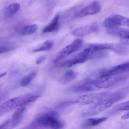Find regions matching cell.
<instances>
[{"label": "cell", "instance_id": "1", "mask_svg": "<svg viewBox=\"0 0 129 129\" xmlns=\"http://www.w3.org/2000/svg\"><path fill=\"white\" fill-rule=\"evenodd\" d=\"M39 95L25 94L10 99L0 105V117L21 106H27L37 100Z\"/></svg>", "mask_w": 129, "mask_h": 129}, {"label": "cell", "instance_id": "2", "mask_svg": "<svg viewBox=\"0 0 129 129\" xmlns=\"http://www.w3.org/2000/svg\"><path fill=\"white\" fill-rule=\"evenodd\" d=\"M32 126H39L53 129H60L64 126V122L59 118L57 112L52 110H48L40 114Z\"/></svg>", "mask_w": 129, "mask_h": 129}, {"label": "cell", "instance_id": "3", "mask_svg": "<svg viewBox=\"0 0 129 129\" xmlns=\"http://www.w3.org/2000/svg\"><path fill=\"white\" fill-rule=\"evenodd\" d=\"M94 53V52L87 46L81 52L61 63L60 66L62 68H70L78 64L84 63L88 59L92 58Z\"/></svg>", "mask_w": 129, "mask_h": 129}, {"label": "cell", "instance_id": "4", "mask_svg": "<svg viewBox=\"0 0 129 129\" xmlns=\"http://www.w3.org/2000/svg\"><path fill=\"white\" fill-rule=\"evenodd\" d=\"M124 78L123 74L113 75L100 76L93 80L94 84L99 89L111 87L121 81Z\"/></svg>", "mask_w": 129, "mask_h": 129}, {"label": "cell", "instance_id": "5", "mask_svg": "<svg viewBox=\"0 0 129 129\" xmlns=\"http://www.w3.org/2000/svg\"><path fill=\"white\" fill-rule=\"evenodd\" d=\"M111 92L92 93L80 96L75 101V103L81 105L94 104L110 97Z\"/></svg>", "mask_w": 129, "mask_h": 129}, {"label": "cell", "instance_id": "6", "mask_svg": "<svg viewBox=\"0 0 129 129\" xmlns=\"http://www.w3.org/2000/svg\"><path fill=\"white\" fill-rule=\"evenodd\" d=\"M111 95L109 98L93 104V105L83 114L84 117L94 116L111 107L115 103Z\"/></svg>", "mask_w": 129, "mask_h": 129}, {"label": "cell", "instance_id": "7", "mask_svg": "<svg viewBox=\"0 0 129 129\" xmlns=\"http://www.w3.org/2000/svg\"><path fill=\"white\" fill-rule=\"evenodd\" d=\"M103 25L109 29L118 28L120 25L128 27L129 19L120 15H114L106 19L103 23Z\"/></svg>", "mask_w": 129, "mask_h": 129}, {"label": "cell", "instance_id": "8", "mask_svg": "<svg viewBox=\"0 0 129 129\" xmlns=\"http://www.w3.org/2000/svg\"><path fill=\"white\" fill-rule=\"evenodd\" d=\"M83 43V41L82 39L80 38L75 39L72 44L66 47L59 52L54 59V62H57L77 51L82 46Z\"/></svg>", "mask_w": 129, "mask_h": 129}, {"label": "cell", "instance_id": "9", "mask_svg": "<svg viewBox=\"0 0 129 129\" xmlns=\"http://www.w3.org/2000/svg\"><path fill=\"white\" fill-rule=\"evenodd\" d=\"M129 70V62H127L116 66L109 69L103 70L101 72L100 76L121 74L128 72Z\"/></svg>", "mask_w": 129, "mask_h": 129}, {"label": "cell", "instance_id": "10", "mask_svg": "<svg viewBox=\"0 0 129 129\" xmlns=\"http://www.w3.org/2000/svg\"><path fill=\"white\" fill-rule=\"evenodd\" d=\"M99 31L98 25L96 23L78 28L73 30L71 34L77 37H83Z\"/></svg>", "mask_w": 129, "mask_h": 129}, {"label": "cell", "instance_id": "11", "mask_svg": "<svg viewBox=\"0 0 129 129\" xmlns=\"http://www.w3.org/2000/svg\"><path fill=\"white\" fill-rule=\"evenodd\" d=\"M101 10L100 4L97 1H94L89 6L82 9L77 15L78 18L91 15H96L100 12Z\"/></svg>", "mask_w": 129, "mask_h": 129}, {"label": "cell", "instance_id": "12", "mask_svg": "<svg viewBox=\"0 0 129 129\" xmlns=\"http://www.w3.org/2000/svg\"><path fill=\"white\" fill-rule=\"evenodd\" d=\"M98 89L95 85L93 80L89 79L78 84L73 88L75 92H90L97 90Z\"/></svg>", "mask_w": 129, "mask_h": 129}, {"label": "cell", "instance_id": "13", "mask_svg": "<svg viewBox=\"0 0 129 129\" xmlns=\"http://www.w3.org/2000/svg\"><path fill=\"white\" fill-rule=\"evenodd\" d=\"M26 110V106L23 105L17 108L12 115V127H15L21 122Z\"/></svg>", "mask_w": 129, "mask_h": 129}, {"label": "cell", "instance_id": "14", "mask_svg": "<svg viewBox=\"0 0 129 129\" xmlns=\"http://www.w3.org/2000/svg\"><path fill=\"white\" fill-rule=\"evenodd\" d=\"M77 76V74L75 72L72 70H68L66 72L62 75L59 80V81L62 84H68L74 80Z\"/></svg>", "mask_w": 129, "mask_h": 129}, {"label": "cell", "instance_id": "15", "mask_svg": "<svg viewBox=\"0 0 129 129\" xmlns=\"http://www.w3.org/2000/svg\"><path fill=\"white\" fill-rule=\"evenodd\" d=\"M59 18V15L58 14L56 15L50 23L44 28L43 30V32L51 33L57 30L58 28Z\"/></svg>", "mask_w": 129, "mask_h": 129}, {"label": "cell", "instance_id": "16", "mask_svg": "<svg viewBox=\"0 0 129 129\" xmlns=\"http://www.w3.org/2000/svg\"><path fill=\"white\" fill-rule=\"evenodd\" d=\"M107 118L106 117L88 118L84 123L83 126L89 127L96 126L106 120Z\"/></svg>", "mask_w": 129, "mask_h": 129}, {"label": "cell", "instance_id": "17", "mask_svg": "<svg viewBox=\"0 0 129 129\" xmlns=\"http://www.w3.org/2000/svg\"><path fill=\"white\" fill-rule=\"evenodd\" d=\"M20 8L19 4L15 3L8 6L5 10V14L7 17H10L15 14Z\"/></svg>", "mask_w": 129, "mask_h": 129}, {"label": "cell", "instance_id": "18", "mask_svg": "<svg viewBox=\"0 0 129 129\" xmlns=\"http://www.w3.org/2000/svg\"><path fill=\"white\" fill-rule=\"evenodd\" d=\"M110 34L117 35L121 38H129V31L128 29L124 28H114L110 29Z\"/></svg>", "mask_w": 129, "mask_h": 129}, {"label": "cell", "instance_id": "19", "mask_svg": "<svg viewBox=\"0 0 129 129\" xmlns=\"http://www.w3.org/2000/svg\"><path fill=\"white\" fill-rule=\"evenodd\" d=\"M53 45V42L51 40H47L45 41L42 45L38 48H36L33 50L34 53L45 52L50 50Z\"/></svg>", "mask_w": 129, "mask_h": 129}, {"label": "cell", "instance_id": "20", "mask_svg": "<svg viewBox=\"0 0 129 129\" xmlns=\"http://www.w3.org/2000/svg\"><path fill=\"white\" fill-rule=\"evenodd\" d=\"M38 26L36 24L28 25L24 27L20 31V34L22 35H28L34 33L37 30Z\"/></svg>", "mask_w": 129, "mask_h": 129}, {"label": "cell", "instance_id": "21", "mask_svg": "<svg viewBox=\"0 0 129 129\" xmlns=\"http://www.w3.org/2000/svg\"><path fill=\"white\" fill-rule=\"evenodd\" d=\"M37 75V71H34L23 78L20 83L21 86L22 87H25L28 85L30 82L34 79Z\"/></svg>", "mask_w": 129, "mask_h": 129}, {"label": "cell", "instance_id": "22", "mask_svg": "<svg viewBox=\"0 0 129 129\" xmlns=\"http://www.w3.org/2000/svg\"><path fill=\"white\" fill-rule=\"evenodd\" d=\"M129 101H127L119 104L115 108L116 111H128L129 110Z\"/></svg>", "mask_w": 129, "mask_h": 129}, {"label": "cell", "instance_id": "23", "mask_svg": "<svg viewBox=\"0 0 129 129\" xmlns=\"http://www.w3.org/2000/svg\"><path fill=\"white\" fill-rule=\"evenodd\" d=\"M12 50V48L9 47L0 46V54L5 53L11 51Z\"/></svg>", "mask_w": 129, "mask_h": 129}, {"label": "cell", "instance_id": "24", "mask_svg": "<svg viewBox=\"0 0 129 129\" xmlns=\"http://www.w3.org/2000/svg\"><path fill=\"white\" fill-rule=\"evenodd\" d=\"M46 56H40L36 60V64L38 65L42 64L46 59Z\"/></svg>", "mask_w": 129, "mask_h": 129}, {"label": "cell", "instance_id": "25", "mask_svg": "<svg viewBox=\"0 0 129 129\" xmlns=\"http://www.w3.org/2000/svg\"><path fill=\"white\" fill-rule=\"evenodd\" d=\"M11 121L10 120H7L3 123L0 124V129H4L6 128L7 126L10 124Z\"/></svg>", "mask_w": 129, "mask_h": 129}, {"label": "cell", "instance_id": "26", "mask_svg": "<svg viewBox=\"0 0 129 129\" xmlns=\"http://www.w3.org/2000/svg\"><path fill=\"white\" fill-rule=\"evenodd\" d=\"M121 43L123 45H129V38H121Z\"/></svg>", "mask_w": 129, "mask_h": 129}, {"label": "cell", "instance_id": "27", "mask_svg": "<svg viewBox=\"0 0 129 129\" xmlns=\"http://www.w3.org/2000/svg\"><path fill=\"white\" fill-rule=\"evenodd\" d=\"M129 112H127V113L124 114V115H123L121 117V119H123V120H125V119H127V118H129Z\"/></svg>", "mask_w": 129, "mask_h": 129}, {"label": "cell", "instance_id": "28", "mask_svg": "<svg viewBox=\"0 0 129 129\" xmlns=\"http://www.w3.org/2000/svg\"><path fill=\"white\" fill-rule=\"evenodd\" d=\"M7 72H4V73H1V74H0V78H1L3 77H4V76L6 75Z\"/></svg>", "mask_w": 129, "mask_h": 129}]
</instances>
